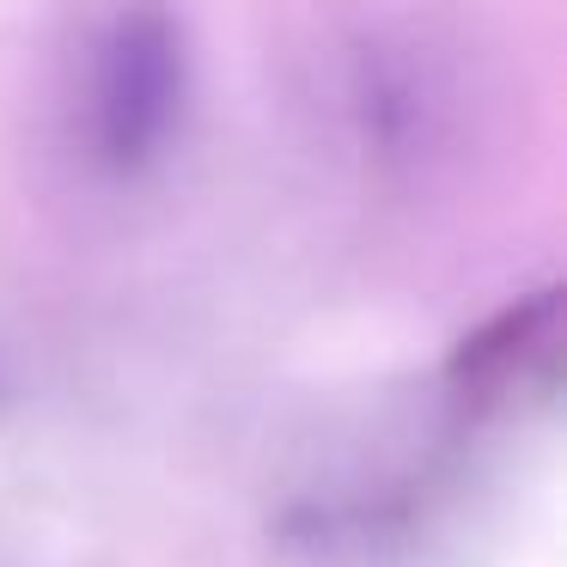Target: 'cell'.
Instances as JSON below:
<instances>
[{
	"instance_id": "6da1fadb",
	"label": "cell",
	"mask_w": 567,
	"mask_h": 567,
	"mask_svg": "<svg viewBox=\"0 0 567 567\" xmlns=\"http://www.w3.org/2000/svg\"><path fill=\"white\" fill-rule=\"evenodd\" d=\"M196 104V43L177 0H92L62 62L68 147L104 184L172 159Z\"/></svg>"
}]
</instances>
